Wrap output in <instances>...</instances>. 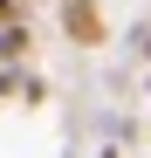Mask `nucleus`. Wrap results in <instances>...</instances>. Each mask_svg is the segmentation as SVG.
I'll use <instances>...</instances> for the list:
<instances>
[{
    "label": "nucleus",
    "instance_id": "1",
    "mask_svg": "<svg viewBox=\"0 0 151 158\" xmlns=\"http://www.w3.org/2000/svg\"><path fill=\"white\" fill-rule=\"evenodd\" d=\"M62 28H69L76 48H96L103 41V7L96 0H62Z\"/></svg>",
    "mask_w": 151,
    "mask_h": 158
},
{
    "label": "nucleus",
    "instance_id": "2",
    "mask_svg": "<svg viewBox=\"0 0 151 158\" xmlns=\"http://www.w3.org/2000/svg\"><path fill=\"white\" fill-rule=\"evenodd\" d=\"M21 55H28V21L0 28V62H21Z\"/></svg>",
    "mask_w": 151,
    "mask_h": 158
},
{
    "label": "nucleus",
    "instance_id": "3",
    "mask_svg": "<svg viewBox=\"0 0 151 158\" xmlns=\"http://www.w3.org/2000/svg\"><path fill=\"white\" fill-rule=\"evenodd\" d=\"M14 7H21V0H0V28H14Z\"/></svg>",
    "mask_w": 151,
    "mask_h": 158
}]
</instances>
